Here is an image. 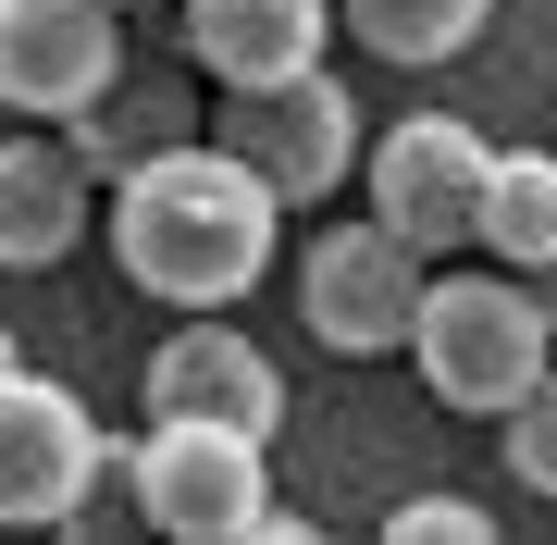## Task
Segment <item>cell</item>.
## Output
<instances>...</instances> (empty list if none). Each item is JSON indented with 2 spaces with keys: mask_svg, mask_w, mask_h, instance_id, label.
Masks as SVG:
<instances>
[{
  "mask_svg": "<svg viewBox=\"0 0 557 545\" xmlns=\"http://www.w3.org/2000/svg\"><path fill=\"white\" fill-rule=\"evenodd\" d=\"M285 248V186L223 137H186L161 162L112 174V261L161 310H236Z\"/></svg>",
  "mask_w": 557,
  "mask_h": 545,
  "instance_id": "obj_1",
  "label": "cell"
},
{
  "mask_svg": "<svg viewBox=\"0 0 557 545\" xmlns=\"http://www.w3.org/2000/svg\"><path fill=\"white\" fill-rule=\"evenodd\" d=\"M409 360H421V384H434V409L508 422V409L557 372V310H545V285L508 273V261H483V273L434 261V298H421Z\"/></svg>",
  "mask_w": 557,
  "mask_h": 545,
  "instance_id": "obj_2",
  "label": "cell"
},
{
  "mask_svg": "<svg viewBox=\"0 0 557 545\" xmlns=\"http://www.w3.org/2000/svg\"><path fill=\"white\" fill-rule=\"evenodd\" d=\"M124 459H137V521L149 533H174V545H260L273 533V434L149 409V434Z\"/></svg>",
  "mask_w": 557,
  "mask_h": 545,
  "instance_id": "obj_3",
  "label": "cell"
},
{
  "mask_svg": "<svg viewBox=\"0 0 557 545\" xmlns=\"http://www.w3.org/2000/svg\"><path fill=\"white\" fill-rule=\"evenodd\" d=\"M421 298H434V248H409L384 211H359V223L298 248V323L335 360H397L421 335Z\"/></svg>",
  "mask_w": 557,
  "mask_h": 545,
  "instance_id": "obj_4",
  "label": "cell"
},
{
  "mask_svg": "<svg viewBox=\"0 0 557 545\" xmlns=\"http://www.w3.org/2000/svg\"><path fill=\"white\" fill-rule=\"evenodd\" d=\"M124 484V446L87 422V397L75 384H50V372H0V533H62V521H87V496Z\"/></svg>",
  "mask_w": 557,
  "mask_h": 545,
  "instance_id": "obj_5",
  "label": "cell"
},
{
  "mask_svg": "<svg viewBox=\"0 0 557 545\" xmlns=\"http://www.w3.org/2000/svg\"><path fill=\"white\" fill-rule=\"evenodd\" d=\"M236 162H260L285 186V211H310V199H335V186L372 162L359 149V100H347V75H273V87H223V124H211Z\"/></svg>",
  "mask_w": 557,
  "mask_h": 545,
  "instance_id": "obj_6",
  "label": "cell"
},
{
  "mask_svg": "<svg viewBox=\"0 0 557 545\" xmlns=\"http://www.w3.org/2000/svg\"><path fill=\"white\" fill-rule=\"evenodd\" d=\"M359 186H372V211L397 223L409 248L458 261V248H483V186H496V149H483L458 112H409V124H384V137H372Z\"/></svg>",
  "mask_w": 557,
  "mask_h": 545,
  "instance_id": "obj_7",
  "label": "cell"
},
{
  "mask_svg": "<svg viewBox=\"0 0 557 545\" xmlns=\"http://www.w3.org/2000/svg\"><path fill=\"white\" fill-rule=\"evenodd\" d=\"M124 75V0H0V112L75 124Z\"/></svg>",
  "mask_w": 557,
  "mask_h": 545,
  "instance_id": "obj_8",
  "label": "cell"
},
{
  "mask_svg": "<svg viewBox=\"0 0 557 545\" xmlns=\"http://www.w3.org/2000/svg\"><path fill=\"white\" fill-rule=\"evenodd\" d=\"M149 409H174V422H236V434H285V372L260 360L223 310H186V323L149 347Z\"/></svg>",
  "mask_w": 557,
  "mask_h": 545,
  "instance_id": "obj_9",
  "label": "cell"
},
{
  "mask_svg": "<svg viewBox=\"0 0 557 545\" xmlns=\"http://www.w3.org/2000/svg\"><path fill=\"white\" fill-rule=\"evenodd\" d=\"M186 13V62L211 87H273V75H310L322 38H335V0H174Z\"/></svg>",
  "mask_w": 557,
  "mask_h": 545,
  "instance_id": "obj_10",
  "label": "cell"
},
{
  "mask_svg": "<svg viewBox=\"0 0 557 545\" xmlns=\"http://www.w3.org/2000/svg\"><path fill=\"white\" fill-rule=\"evenodd\" d=\"M87 186L75 137H0V273H50L87 236Z\"/></svg>",
  "mask_w": 557,
  "mask_h": 545,
  "instance_id": "obj_11",
  "label": "cell"
},
{
  "mask_svg": "<svg viewBox=\"0 0 557 545\" xmlns=\"http://www.w3.org/2000/svg\"><path fill=\"white\" fill-rule=\"evenodd\" d=\"M62 137L87 149V174H137V162H161V149H186L199 137V87H174V75H112L100 100H87L75 124H62Z\"/></svg>",
  "mask_w": 557,
  "mask_h": 545,
  "instance_id": "obj_12",
  "label": "cell"
},
{
  "mask_svg": "<svg viewBox=\"0 0 557 545\" xmlns=\"http://www.w3.org/2000/svg\"><path fill=\"white\" fill-rule=\"evenodd\" d=\"M483 261L557 273V149H496V186H483Z\"/></svg>",
  "mask_w": 557,
  "mask_h": 545,
  "instance_id": "obj_13",
  "label": "cell"
},
{
  "mask_svg": "<svg viewBox=\"0 0 557 545\" xmlns=\"http://www.w3.org/2000/svg\"><path fill=\"white\" fill-rule=\"evenodd\" d=\"M335 13H347V38L372 62H458L496 25V0H335Z\"/></svg>",
  "mask_w": 557,
  "mask_h": 545,
  "instance_id": "obj_14",
  "label": "cell"
},
{
  "mask_svg": "<svg viewBox=\"0 0 557 545\" xmlns=\"http://www.w3.org/2000/svg\"><path fill=\"white\" fill-rule=\"evenodd\" d=\"M508 471H520L533 496H557V372H545L533 397L508 409Z\"/></svg>",
  "mask_w": 557,
  "mask_h": 545,
  "instance_id": "obj_15",
  "label": "cell"
},
{
  "mask_svg": "<svg viewBox=\"0 0 557 545\" xmlns=\"http://www.w3.org/2000/svg\"><path fill=\"white\" fill-rule=\"evenodd\" d=\"M384 533H397V545H496V521H483L471 496H409Z\"/></svg>",
  "mask_w": 557,
  "mask_h": 545,
  "instance_id": "obj_16",
  "label": "cell"
},
{
  "mask_svg": "<svg viewBox=\"0 0 557 545\" xmlns=\"http://www.w3.org/2000/svg\"><path fill=\"white\" fill-rule=\"evenodd\" d=\"M0 372H13V335H0Z\"/></svg>",
  "mask_w": 557,
  "mask_h": 545,
  "instance_id": "obj_17",
  "label": "cell"
},
{
  "mask_svg": "<svg viewBox=\"0 0 557 545\" xmlns=\"http://www.w3.org/2000/svg\"><path fill=\"white\" fill-rule=\"evenodd\" d=\"M124 13H149V0H124Z\"/></svg>",
  "mask_w": 557,
  "mask_h": 545,
  "instance_id": "obj_18",
  "label": "cell"
}]
</instances>
